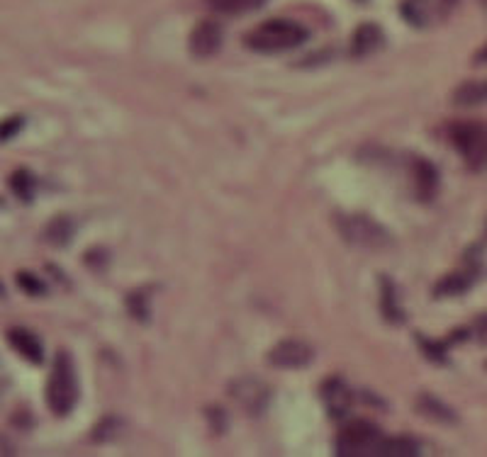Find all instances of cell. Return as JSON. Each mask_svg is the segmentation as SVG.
Instances as JSON below:
<instances>
[{"label": "cell", "instance_id": "6", "mask_svg": "<svg viewBox=\"0 0 487 457\" xmlns=\"http://www.w3.org/2000/svg\"><path fill=\"white\" fill-rule=\"evenodd\" d=\"M312 360H315V350L307 340L300 338L281 340L268 353V362L273 367H281V370H300V367H307Z\"/></svg>", "mask_w": 487, "mask_h": 457}, {"label": "cell", "instance_id": "10", "mask_svg": "<svg viewBox=\"0 0 487 457\" xmlns=\"http://www.w3.org/2000/svg\"><path fill=\"white\" fill-rule=\"evenodd\" d=\"M380 44H382V32L375 25H360L351 40V52L353 57H368V54L380 49Z\"/></svg>", "mask_w": 487, "mask_h": 457}, {"label": "cell", "instance_id": "11", "mask_svg": "<svg viewBox=\"0 0 487 457\" xmlns=\"http://www.w3.org/2000/svg\"><path fill=\"white\" fill-rule=\"evenodd\" d=\"M417 411L419 414H424L426 418H431V421L456 423V414H453V409H448V406L443 404L441 399H436V396L421 394L417 399Z\"/></svg>", "mask_w": 487, "mask_h": 457}, {"label": "cell", "instance_id": "19", "mask_svg": "<svg viewBox=\"0 0 487 457\" xmlns=\"http://www.w3.org/2000/svg\"><path fill=\"white\" fill-rule=\"evenodd\" d=\"M485 97H487V85H478V83H468L456 93V102H461V105L483 102Z\"/></svg>", "mask_w": 487, "mask_h": 457}, {"label": "cell", "instance_id": "14", "mask_svg": "<svg viewBox=\"0 0 487 457\" xmlns=\"http://www.w3.org/2000/svg\"><path fill=\"white\" fill-rule=\"evenodd\" d=\"M402 18L412 27H426L431 20L429 0H404L402 3Z\"/></svg>", "mask_w": 487, "mask_h": 457}, {"label": "cell", "instance_id": "7", "mask_svg": "<svg viewBox=\"0 0 487 457\" xmlns=\"http://www.w3.org/2000/svg\"><path fill=\"white\" fill-rule=\"evenodd\" d=\"M232 396L244 406L249 414L259 416L261 411L268 406V399H271V389L266 387L264 382H259L256 377H244L237 379L232 384Z\"/></svg>", "mask_w": 487, "mask_h": 457}, {"label": "cell", "instance_id": "17", "mask_svg": "<svg viewBox=\"0 0 487 457\" xmlns=\"http://www.w3.org/2000/svg\"><path fill=\"white\" fill-rule=\"evenodd\" d=\"M45 236H47L49 241H52L54 246H64L71 239V236H74V229H71V222H69L66 217H57L54 222L47 224Z\"/></svg>", "mask_w": 487, "mask_h": 457}, {"label": "cell", "instance_id": "24", "mask_svg": "<svg viewBox=\"0 0 487 457\" xmlns=\"http://www.w3.org/2000/svg\"><path fill=\"white\" fill-rule=\"evenodd\" d=\"M485 5H487V0H485Z\"/></svg>", "mask_w": 487, "mask_h": 457}, {"label": "cell", "instance_id": "16", "mask_svg": "<svg viewBox=\"0 0 487 457\" xmlns=\"http://www.w3.org/2000/svg\"><path fill=\"white\" fill-rule=\"evenodd\" d=\"M324 396H327V404H329L331 411H344V409H348V404H351V394H348L346 384L339 382V379H331V382L327 384Z\"/></svg>", "mask_w": 487, "mask_h": 457}, {"label": "cell", "instance_id": "21", "mask_svg": "<svg viewBox=\"0 0 487 457\" xmlns=\"http://www.w3.org/2000/svg\"><path fill=\"white\" fill-rule=\"evenodd\" d=\"M18 285H20V290L27 292V295H32V297H40V295H45L47 287H45V283H42L37 275H32V273H18Z\"/></svg>", "mask_w": 487, "mask_h": 457}, {"label": "cell", "instance_id": "8", "mask_svg": "<svg viewBox=\"0 0 487 457\" xmlns=\"http://www.w3.org/2000/svg\"><path fill=\"white\" fill-rule=\"evenodd\" d=\"M220 47H222V27L212 20L200 22L193 30V35H190V52L198 59L215 57L220 52Z\"/></svg>", "mask_w": 487, "mask_h": 457}, {"label": "cell", "instance_id": "2", "mask_svg": "<svg viewBox=\"0 0 487 457\" xmlns=\"http://www.w3.org/2000/svg\"><path fill=\"white\" fill-rule=\"evenodd\" d=\"M47 406L54 416H66L74 411L78 399V377H76L74 362L66 350H59L54 355L52 372L47 379Z\"/></svg>", "mask_w": 487, "mask_h": 457}, {"label": "cell", "instance_id": "13", "mask_svg": "<svg viewBox=\"0 0 487 457\" xmlns=\"http://www.w3.org/2000/svg\"><path fill=\"white\" fill-rule=\"evenodd\" d=\"M414 173H417V192L421 200H431V195L436 192V185H439V178H436V170L431 163L426 161H417V168H414Z\"/></svg>", "mask_w": 487, "mask_h": 457}, {"label": "cell", "instance_id": "12", "mask_svg": "<svg viewBox=\"0 0 487 457\" xmlns=\"http://www.w3.org/2000/svg\"><path fill=\"white\" fill-rule=\"evenodd\" d=\"M205 3L210 5L215 13L237 18V15H246V13H254V10L264 8L266 0H205Z\"/></svg>", "mask_w": 487, "mask_h": 457}, {"label": "cell", "instance_id": "9", "mask_svg": "<svg viewBox=\"0 0 487 457\" xmlns=\"http://www.w3.org/2000/svg\"><path fill=\"white\" fill-rule=\"evenodd\" d=\"M8 340H10V345L25 357V360L35 362V365H40V362L45 360V348H42L40 338H37L32 331H27V328H23V326L10 328Z\"/></svg>", "mask_w": 487, "mask_h": 457}, {"label": "cell", "instance_id": "15", "mask_svg": "<svg viewBox=\"0 0 487 457\" xmlns=\"http://www.w3.org/2000/svg\"><path fill=\"white\" fill-rule=\"evenodd\" d=\"M417 453H419V445L412 438H385L380 445V455L385 457H409Z\"/></svg>", "mask_w": 487, "mask_h": 457}, {"label": "cell", "instance_id": "20", "mask_svg": "<svg viewBox=\"0 0 487 457\" xmlns=\"http://www.w3.org/2000/svg\"><path fill=\"white\" fill-rule=\"evenodd\" d=\"M10 185H13V192L20 200L27 202L32 197V175L27 170H15L13 178H10Z\"/></svg>", "mask_w": 487, "mask_h": 457}, {"label": "cell", "instance_id": "23", "mask_svg": "<svg viewBox=\"0 0 487 457\" xmlns=\"http://www.w3.org/2000/svg\"><path fill=\"white\" fill-rule=\"evenodd\" d=\"M23 122H25V119L20 117V114H15V117L5 119V122L0 124V141H5V139H10V136L18 134V129L23 126Z\"/></svg>", "mask_w": 487, "mask_h": 457}, {"label": "cell", "instance_id": "4", "mask_svg": "<svg viewBox=\"0 0 487 457\" xmlns=\"http://www.w3.org/2000/svg\"><path fill=\"white\" fill-rule=\"evenodd\" d=\"M451 141L470 168H487V124L461 122L451 129Z\"/></svg>", "mask_w": 487, "mask_h": 457}, {"label": "cell", "instance_id": "22", "mask_svg": "<svg viewBox=\"0 0 487 457\" xmlns=\"http://www.w3.org/2000/svg\"><path fill=\"white\" fill-rule=\"evenodd\" d=\"M382 311H385V316L390 319V321H402V311H399L397 307V299H395V292H392L390 283H385V287H382Z\"/></svg>", "mask_w": 487, "mask_h": 457}, {"label": "cell", "instance_id": "18", "mask_svg": "<svg viewBox=\"0 0 487 457\" xmlns=\"http://www.w3.org/2000/svg\"><path fill=\"white\" fill-rule=\"evenodd\" d=\"M470 275H451V278H446L443 283H439V287H436V295H456V292H463L470 287Z\"/></svg>", "mask_w": 487, "mask_h": 457}, {"label": "cell", "instance_id": "1", "mask_svg": "<svg viewBox=\"0 0 487 457\" xmlns=\"http://www.w3.org/2000/svg\"><path fill=\"white\" fill-rule=\"evenodd\" d=\"M307 30L293 20H266L264 25L254 27L246 37V47L261 54H278L288 49H298L307 42Z\"/></svg>", "mask_w": 487, "mask_h": 457}, {"label": "cell", "instance_id": "3", "mask_svg": "<svg viewBox=\"0 0 487 457\" xmlns=\"http://www.w3.org/2000/svg\"><path fill=\"white\" fill-rule=\"evenodd\" d=\"M336 229L356 249L382 251L392 244V236L368 214H336Z\"/></svg>", "mask_w": 487, "mask_h": 457}, {"label": "cell", "instance_id": "5", "mask_svg": "<svg viewBox=\"0 0 487 457\" xmlns=\"http://www.w3.org/2000/svg\"><path fill=\"white\" fill-rule=\"evenodd\" d=\"M385 436L368 421L346 423L339 433L336 453L339 455H380V445Z\"/></svg>", "mask_w": 487, "mask_h": 457}]
</instances>
